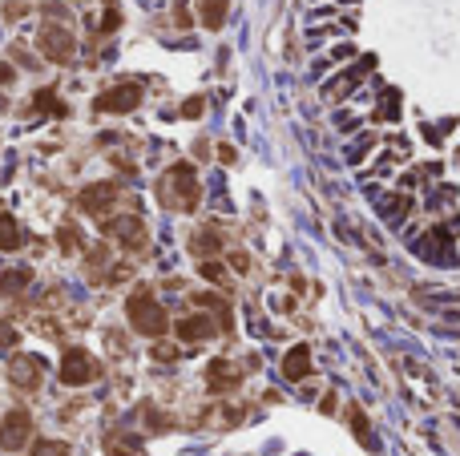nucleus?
I'll return each instance as SVG.
<instances>
[{
	"mask_svg": "<svg viewBox=\"0 0 460 456\" xmlns=\"http://www.w3.org/2000/svg\"><path fill=\"white\" fill-rule=\"evenodd\" d=\"M307 371H311V351H307L303 344L291 347V351H287V359H283V376H287V380H303Z\"/></svg>",
	"mask_w": 460,
	"mask_h": 456,
	"instance_id": "f8f14e48",
	"label": "nucleus"
},
{
	"mask_svg": "<svg viewBox=\"0 0 460 456\" xmlns=\"http://www.w3.org/2000/svg\"><path fill=\"white\" fill-rule=\"evenodd\" d=\"M105 235H113L122 247H129V250H141L146 247V226H141V218H113V222H105Z\"/></svg>",
	"mask_w": 460,
	"mask_h": 456,
	"instance_id": "0eeeda50",
	"label": "nucleus"
},
{
	"mask_svg": "<svg viewBox=\"0 0 460 456\" xmlns=\"http://www.w3.org/2000/svg\"><path fill=\"white\" fill-rule=\"evenodd\" d=\"M141 105V85L137 81H129V85H113L105 89L101 97H93V110L97 113H129Z\"/></svg>",
	"mask_w": 460,
	"mask_h": 456,
	"instance_id": "20e7f679",
	"label": "nucleus"
},
{
	"mask_svg": "<svg viewBox=\"0 0 460 456\" xmlns=\"http://www.w3.org/2000/svg\"><path fill=\"white\" fill-rule=\"evenodd\" d=\"M16 81V69L13 65H0V85H13Z\"/></svg>",
	"mask_w": 460,
	"mask_h": 456,
	"instance_id": "c756f323",
	"label": "nucleus"
},
{
	"mask_svg": "<svg viewBox=\"0 0 460 456\" xmlns=\"http://www.w3.org/2000/svg\"><path fill=\"white\" fill-rule=\"evenodd\" d=\"M372 65H375L372 57H363V61L355 65V69H348V73H339V81H331V85H327L323 93H327V97H348L351 89H355V85H360V81H363V73H368Z\"/></svg>",
	"mask_w": 460,
	"mask_h": 456,
	"instance_id": "9d476101",
	"label": "nucleus"
},
{
	"mask_svg": "<svg viewBox=\"0 0 460 456\" xmlns=\"http://www.w3.org/2000/svg\"><path fill=\"white\" fill-rule=\"evenodd\" d=\"M21 247V226L13 214H0V250H16Z\"/></svg>",
	"mask_w": 460,
	"mask_h": 456,
	"instance_id": "dca6fc26",
	"label": "nucleus"
},
{
	"mask_svg": "<svg viewBox=\"0 0 460 456\" xmlns=\"http://www.w3.org/2000/svg\"><path fill=\"white\" fill-rule=\"evenodd\" d=\"M230 267L235 271H247V255H230Z\"/></svg>",
	"mask_w": 460,
	"mask_h": 456,
	"instance_id": "7c9ffc66",
	"label": "nucleus"
},
{
	"mask_svg": "<svg viewBox=\"0 0 460 456\" xmlns=\"http://www.w3.org/2000/svg\"><path fill=\"white\" fill-rule=\"evenodd\" d=\"M0 347H16V332L9 323H0Z\"/></svg>",
	"mask_w": 460,
	"mask_h": 456,
	"instance_id": "cd10ccee",
	"label": "nucleus"
},
{
	"mask_svg": "<svg viewBox=\"0 0 460 456\" xmlns=\"http://www.w3.org/2000/svg\"><path fill=\"white\" fill-rule=\"evenodd\" d=\"M125 311H129V323H134V332L149 335V339H162L166 327H170L166 311L158 307V299L149 295V291H137V295L125 303Z\"/></svg>",
	"mask_w": 460,
	"mask_h": 456,
	"instance_id": "f03ea898",
	"label": "nucleus"
},
{
	"mask_svg": "<svg viewBox=\"0 0 460 456\" xmlns=\"http://www.w3.org/2000/svg\"><path fill=\"white\" fill-rule=\"evenodd\" d=\"M33 456H69V448H65V444H57V440H41Z\"/></svg>",
	"mask_w": 460,
	"mask_h": 456,
	"instance_id": "4be33fe9",
	"label": "nucleus"
},
{
	"mask_svg": "<svg viewBox=\"0 0 460 456\" xmlns=\"http://www.w3.org/2000/svg\"><path fill=\"white\" fill-rule=\"evenodd\" d=\"M57 238H61V250H77V230H73V226H65Z\"/></svg>",
	"mask_w": 460,
	"mask_h": 456,
	"instance_id": "a878e982",
	"label": "nucleus"
},
{
	"mask_svg": "<svg viewBox=\"0 0 460 456\" xmlns=\"http://www.w3.org/2000/svg\"><path fill=\"white\" fill-rule=\"evenodd\" d=\"M28 279H33V275H28L25 267H13V271H4V275H0V295H16V291H25Z\"/></svg>",
	"mask_w": 460,
	"mask_h": 456,
	"instance_id": "2eb2a0df",
	"label": "nucleus"
},
{
	"mask_svg": "<svg viewBox=\"0 0 460 456\" xmlns=\"http://www.w3.org/2000/svg\"><path fill=\"white\" fill-rule=\"evenodd\" d=\"M33 105H37L41 113H61V117H65V101L57 97V93H53V89H41L37 97H33Z\"/></svg>",
	"mask_w": 460,
	"mask_h": 456,
	"instance_id": "a211bd4d",
	"label": "nucleus"
},
{
	"mask_svg": "<svg viewBox=\"0 0 460 456\" xmlns=\"http://www.w3.org/2000/svg\"><path fill=\"white\" fill-rule=\"evenodd\" d=\"M206 380H210L214 392H226V388H238V371H235V364H226V359H214L210 368H206Z\"/></svg>",
	"mask_w": 460,
	"mask_h": 456,
	"instance_id": "9b49d317",
	"label": "nucleus"
},
{
	"mask_svg": "<svg viewBox=\"0 0 460 456\" xmlns=\"http://www.w3.org/2000/svg\"><path fill=\"white\" fill-rule=\"evenodd\" d=\"M93 376H97V364H93V356H89V351L73 347V351H65V356H61V383L81 388V383H89Z\"/></svg>",
	"mask_w": 460,
	"mask_h": 456,
	"instance_id": "39448f33",
	"label": "nucleus"
},
{
	"mask_svg": "<svg viewBox=\"0 0 460 456\" xmlns=\"http://www.w3.org/2000/svg\"><path fill=\"white\" fill-rule=\"evenodd\" d=\"M214 332H218V327H214V319H206V315H186V319H178V339H186V344H202V339H210Z\"/></svg>",
	"mask_w": 460,
	"mask_h": 456,
	"instance_id": "1a4fd4ad",
	"label": "nucleus"
},
{
	"mask_svg": "<svg viewBox=\"0 0 460 456\" xmlns=\"http://www.w3.org/2000/svg\"><path fill=\"white\" fill-rule=\"evenodd\" d=\"M37 45H41V53L49 57V61H57V65H69L77 57V41L65 33V28H57V25H45L37 33Z\"/></svg>",
	"mask_w": 460,
	"mask_h": 456,
	"instance_id": "7ed1b4c3",
	"label": "nucleus"
},
{
	"mask_svg": "<svg viewBox=\"0 0 460 456\" xmlns=\"http://www.w3.org/2000/svg\"><path fill=\"white\" fill-rule=\"evenodd\" d=\"M375 117H380V122H396V117H400V93H396V89H387V93H384Z\"/></svg>",
	"mask_w": 460,
	"mask_h": 456,
	"instance_id": "6ab92c4d",
	"label": "nucleus"
},
{
	"mask_svg": "<svg viewBox=\"0 0 460 456\" xmlns=\"http://www.w3.org/2000/svg\"><path fill=\"white\" fill-rule=\"evenodd\" d=\"M408 206H412V202H408L404 194H400V198H387V202H384V214L396 222V218H404V214H408Z\"/></svg>",
	"mask_w": 460,
	"mask_h": 456,
	"instance_id": "412c9836",
	"label": "nucleus"
},
{
	"mask_svg": "<svg viewBox=\"0 0 460 456\" xmlns=\"http://www.w3.org/2000/svg\"><path fill=\"white\" fill-rule=\"evenodd\" d=\"M223 21H226V0H202V25L223 28Z\"/></svg>",
	"mask_w": 460,
	"mask_h": 456,
	"instance_id": "f3484780",
	"label": "nucleus"
},
{
	"mask_svg": "<svg viewBox=\"0 0 460 456\" xmlns=\"http://www.w3.org/2000/svg\"><path fill=\"white\" fill-rule=\"evenodd\" d=\"M77 202H81V210H85V214H105V210H109L113 202H117V186H113V182H97V186H85V190H81V198H77Z\"/></svg>",
	"mask_w": 460,
	"mask_h": 456,
	"instance_id": "6e6552de",
	"label": "nucleus"
},
{
	"mask_svg": "<svg viewBox=\"0 0 460 456\" xmlns=\"http://www.w3.org/2000/svg\"><path fill=\"white\" fill-rule=\"evenodd\" d=\"M202 110H206V101H202V97H186V101H182V117H202Z\"/></svg>",
	"mask_w": 460,
	"mask_h": 456,
	"instance_id": "b1692460",
	"label": "nucleus"
},
{
	"mask_svg": "<svg viewBox=\"0 0 460 456\" xmlns=\"http://www.w3.org/2000/svg\"><path fill=\"white\" fill-rule=\"evenodd\" d=\"M424 238H428V243L420 247L424 255H428V259L436 255V263H444V259H448V243H452V238H448V230H428Z\"/></svg>",
	"mask_w": 460,
	"mask_h": 456,
	"instance_id": "4468645a",
	"label": "nucleus"
},
{
	"mask_svg": "<svg viewBox=\"0 0 460 456\" xmlns=\"http://www.w3.org/2000/svg\"><path fill=\"white\" fill-rule=\"evenodd\" d=\"M117 25H122V16L113 13V9H109V13H105V16H101V28H105V33H113V28H117Z\"/></svg>",
	"mask_w": 460,
	"mask_h": 456,
	"instance_id": "c85d7f7f",
	"label": "nucleus"
},
{
	"mask_svg": "<svg viewBox=\"0 0 460 456\" xmlns=\"http://www.w3.org/2000/svg\"><path fill=\"white\" fill-rule=\"evenodd\" d=\"M218 247H223V238L214 235V230H202V235L194 238V250H198V255H214Z\"/></svg>",
	"mask_w": 460,
	"mask_h": 456,
	"instance_id": "aec40b11",
	"label": "nucleus"
},
{
	"mask_svg": "<svg viewBox=\"0 0 460 456\" xmlns=\"http://www.w3.org/2000/svg\"><path fill=\"white\" fill-rule=\"evenodd\" d=\"M28 432H33L28 412H9V416L0 420V448H25Z\"/></svg>",
	"mask_w": 460,
	"mask_h": 456,
	"instance_id": "423d86ee",
	"label": "nucleus"
},
{
	"mask_svg": "<svg viewBox=\"0 0 460 456\" xmlns=\"http://www.w3.org/2000/svg\"><path fill=\"white\" fill-rule=\"evenodd\" d=\"M351 424H355V436H360L363 444H372V432H368V424H363V412H360V408H351Z\"/></svg>",
	"mask_w": 460,
	"mask_h": 456,
	"instance_id": "5701e85b",
	"label": "nucleus"
},
{
	"mask_svg": "<svg viewBox=\"0 0 460 456\" xmlns=\"http://www.w3.org/2000/svg\"><path fill=\"white\" fill-rule=\"evenodd\" d=\"M351 53H355V49H351V45H339V49L331 53V57H336V61H343V57H351Z\"/></svg>",
	"mask_w": 460,
	"mask_h": 456,
	"instance_id": "2f4dec72",
	"label": "nucleus"
},
{
	"mask_svg": "<svg viewBox=\"0 0 460 456\" xmlns=\"http://www.w3.org/2000/svg\"><path fill=\"white\" fill-rule=\"evenodd\" d=\"M13 380H16V388H37V380H41V359L16 356V359H13Z\"/></svg>",
	"mask_w": 460,
	"mask_h": 456,
	"instance_id": "ddd939ff",
	"label": "nucleus"
},
{
	"mask_svg": "<svg viewBox=\"0 0 460 456\" xmlns=\"http://www.w3.org/2000/svg\"><path fill=\"white\" fill-rule=\"evenodd\" d=\"M158 194H162V202L170 210H194L198 206V178H194V166H190V161L170 166L162 186H158Z\"/></svg>",
	"mask_w": 460,
	"mask_h": 456,
	"instance_id": "f257e3e1",
	"label": "nucleus"
},
{
	"mask_svg": "<svg viewBox=\"0 0 460 456\" xmlns=\"http://www.w3.org/2000/svg\"><path fill=\"white\" fill-rule=\"evenodd\" d=\"M154 359L170 364V359H178V351H174V347H166V344H154Z\"/></svg>",
	"mask_w": 460,
	"mask_h": 456,
	"instance_id": "bb28decb",
	"label": "nucleus"
},
{
	"mask_svg": "<svg viewBox=\"0 0 460 456\" xmlns=\"http://www.w3.org/2000/svg\"><path fill=\"white\" fill-rule=\"evenodd\" d=\"M202 275H206L210 283H223V279H226V271L218 267V263H202Z\"/></svg>",
	"mask_w": 460,
	"mask_h": 456,
	"instance_id": "393cba45",
	"label": "nucleus"
},
{
	"mask_svg": "<svg viewBox=\"0 0 460 456\" xmlns=\"http://www.w3.org/2000/svg\"><path fill=\"white\" fill-rule=\"evenodd\" d=\"M109 452H113V456H137V452H134V448H122V444H113Z\"/></svg>",
	"mask_w": 460,
	"mask_h": 456,
	"instance_id": "473e14b6",
	"label": "nucleus"
}]
</instances>
